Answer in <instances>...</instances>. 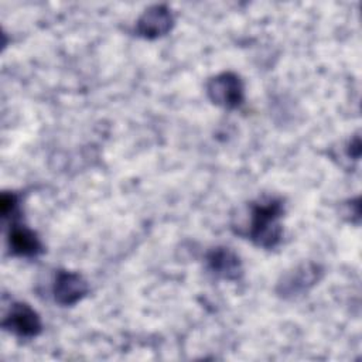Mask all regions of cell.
Masks as SVG:
<instances>
[{"instance_id":"9c48e42d","label":"cell","mask_w":362,"mask_h":362,"mask_svg":"<svg viewBox=\"0 0 362 362\" xmlns=\"http://www.w3.org/2000/svg\"><path fill=\"white\" fill-rule=\"evenodd\" d=\"M16 206H17V197L14 194L1 195V214L4 218L14 214Z\"/></svg>"},{"instance_id":"3957f363","label":"cell","mask_w":362,"mask_h":362,"mask_svg":"<svg viewBox=\"0 0 362 362\" xmlns=\"http://www.w3.org/2000/svg\"><path fill=\"white\" fill-rule=\"evenodd\" d=\"M321 269L315 263H303L286 273L277 284V293L283 297H297L311 288L321 277Z\"/></svg>"},{"instance_id":"6da1fadb","label":"cell","mask_w":362,"mask_h":362,"mask_svg":"<svg viewBox=\"0 0 362 362\" xmlns=\"http://www.w3.org/2000/svg\"><path fill=\"white\" fill-rule=\"evenodd\" d=\"M281 214L283 204L280 199L266 198L252 204L247 226L250 240L264 249L274 247L281 239Z\"/></svg>"},{"instance_id":"8992f818","label":"cell","mask_w":362,"mask_h":362,"mask_svg":"<svg viewBox=\"0 0 362 362\" xmlns=\"http://www.w3.org/2000/svg\"><path fill=\"white\" fill-rule=\"evenodd\" d=\"M173 23V14L165 6H151L137 20L136 33L144 38H157L167 34Z\"/></svg>"},{"instance_id":"ba28073f","label":"cell","mask_w":362,"mask_h":362,"mask_svg":"<svg viewBox=\"0 0 362 362\" xmlns=\"http://www.w3.org/2000/svg\"><path fill=\"white\" fill-rule=\"evenodd\" d=\"M8 246L11 253L18 256H35L42 249L37 235L31 229L17 223L10 228Z\"/></svg>"},{"instance_id":"5b68a950","label":"cell","mask_w":362,"mask_h":362,"mask_svg":"<svg viewBox=\"0 0 362 362\" xmlns=\"http://www.w3.org/2000/svg\"><path fill=\"white\" fill-rule=\"evenodd\" d=\"M89 287L85 279L74 272L59 270L57 273L52 293L54 298L61 305H72L78 303L88 293Z\"/></svg>"},{"instance_id":"277c9868","label":"cell","mask_w":362,"mask_h":362,"mask_svg":"<svg viewBox=\"0 0 362 362\" xmlns=\"http://www.w3.org/2000/svg\"><path fill=\"white\" fill-rule=\"evenodd\" d=\"M3 327L20 338H34L41 332L40 315L25 303H14L3 320Z\"/></svg>"},{"instance_id":"7a4b0ae2","label":"cell","mask_w":362,"mask_h":362,"mask_svg":"<svg viewBox=\"0 0 362 362\" xmlns=\"http://www.w3.org/2000/svg\"><path fill=\"white\" fill-rule=\"evenodd\" d=\"M206 93L215 105L235 109L243 100V82L233 72H222L208 81Z\"/></svg>"},{"instance_id":"52a82bcc","label":"cell","mask_w":362,"mask_h":362,"mask_svg":"<svg viewBox=\"0 0 362 362\" xmlns=\"http://www.w3.org/2000/svg\"><path fill=\"white\" fill-rule=\"evenodd\" d=\"M208 269L225 280H238L242 276V263L239 256L229 247H214L206 255Z\"/></svg>"}]
</instances>
